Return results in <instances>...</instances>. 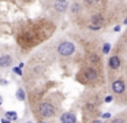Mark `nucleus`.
<instances>
[{
	"label": "nucleus",
	"instance_id": "f257e3e1",
	"mask_svg": "<svg viewBox=\"0 0 127 123\" xmlns=\"http://www.w3.org/2000/svg\"><path fill=\"white\" fill-rule=\"evenodd\" d=\"M55 30V25L49 21H36L25 26L17 36V41L23 49H30L49 38Z\"/></svg>",
	"mask_w": 127,
	"mask_h": 123
},
{
	"label": "nucleus",
	"instance_id": "f03ea898",
	"mask_svg": "<svg viewBox=\"0 0 127 123\" xmlns=\"http://www.w3.org/2000/svg\"><path fill=\"white\" fill-rule=\"evenodd\" d=\"M62 100L63 98L58 93H52L51 96L42 97L32 105V111L34 112V116L38 120V123L45 122L47 119L60 116L62 114Z\"/></svg>",
	"mask_w": 127,
	"mask_h": 123
},
{
	"label": "nucleus",
	"instance_id": "7ed1b4c3",
	"mask_svg": "<svg viewBox=\"0 0 127 123\" xmlns=\"http://www.w3.org/2000/svg\"><path fill=\"white\" fill-rule=\"evenodd\" d=\"M102 103H104V98L100 92L85 93V96L82 97V105H81L85 123H92L94 118H97V115L100 116V107Z\"/></svg>",
	"mask_w": 127,
	"mask_h": 123
},
{
	"label": "nucleus",
	"instance_id": "20e7f679",
	"mask_svg": "<svg viewBox=\"0 0 127 123\" xmlns=\"http://www.w3.org/2000/svg\"><path fill=\"white\" fill-rule=\"evenodd\" d=\"M78 82H81L82 85L90 87H98L104 83V78H102V73L101 70H97V68L92 67V66L86 64L83 66L79 70V73L75 77Z\"/></svg>",
	"mask_w": 127,
	"mask_h": 123
},
{
	"label": "nucleus",
	"instance_id": "39448f33",
	"mask_svg": "<svg viewBox=\"0 0 127 123\" xmlns=\"http://www.w3.org/2000/svg\"><path fill=\"white\" fill-rule=\"evenodd\" d=\"M55 49H56V53H58L59 56H62V57H70V56H72V55L75 53V51H77L74 42L67 41V40L60 41V42L56 45Z\"/></svg>",
	"mask_w": 127,
	"mask_h": 123
},
{
	"label": "nucleus",
	"instance_id": "423d86ee",
	"mask_svg": "<svg viewBox=\"0 0 127 123\" xmlns=\"http://www.w3.org/2000/svg\"><path fill=\"white\" fill-rule=\"evenodd\" d=\"M70 7L68 0H53L52 4H51V8L52 11H55L56 14H64Z\"/></svg>",
	"mask_w": 127,
	"mask_h": 123
},
{
	"label": "nucleus",
	"instance_id": "0eeeda50",
	"mask_svg": "<svg viewBox=\"0 0 127 123\" xmlns=\"http://www.w3.org/2000/svg\"><path fill=\"white\" fill-rule=\"evenodd\" d=\"M107 66H108V70L112 71V73L113 71H118L122 66V57L118 56V55H112V56L108 59Z\"/></svg>",
	"mask_w": 127,
	"mask_h": 123
},
{
	"label": "nucleus",
	"instance_id": "6e6552de",
	"mask_svg": "<svg viewBox=\"0 0 127 123\" xmlns=\"http://www.w3.org/2000/svg\"><path fill=\"white\" fill-rule=\"evenodd\" d=\"M60 123H78V118L77 114L74 111H67L60 114Z\"/></svg>",
	"mask_w": 127,
	"mask_h": 123
},
{
	"label": "nucleus",
	"instance_id": "1a4fd4ad",
	"mask_svg": "<svg viewBox=\"0 0 127 123\" xmlns=\"http://www.w3.org/2000/svg\"><path fill=\"white\" fill-rule=\"evenodd\" d=\"M12 64V56L10 53H0V68L11 67Z\"/></svg>",
	"mask_w": 127,
	"mask_h": 123
},
{
	"label": "nucleus",
	"instance_id": "9d476101",
	"mask_svg": "<svg viewBox=\"0 0 127 123\" xmlns=\"http://www.w3.org/2000/svg\"><path fill=\"white\" fill-rule=\"evenodd\" d=\"M107 123H127V109L123 111L122 114L116 115L115 118H111Z\"/></svg>",
	"mask_w": 127,
	"mask_h": 123
},
{
	"label": "nucleus",
	"instance_id": "9b49d317",
	"mask_svg": "<svg viewBox=\"0 0 127 123\" xmlns=\"http://www.w3.org/2000/svg\"><path fill=\"white\" fill-rule=\"evenodd\" d=\"M68 10L71 12V15H79L81 11H82V4L79 1H74L72 4H70Z\"/></svg>",
	"mask_w": 127,
	"mask_h": 123
},
{
	"label": "nucleus",
	"instance_id": "f8f14e48",
	"mask_svg": "<svg viewBox=\"0 0 127 123\" xmlns=\"http://www.w3.org/2000/svg\"><path fill=\"white\" fill-rule=\"evenodd\" d=\"M4 118H6V119H8L10 122H17L18 120V114L15 111H7L6 114H4Z\"/></svg>",
	"mask_w": 127,
	"mask_h": 123
},
{
	"label": "nucleus",
	"instance_id": "ddd939ff",
	"mask_svg": "<svg viewBox=\"0 0 127 123\" xmlns=\"http://www.w3.org/2000/svg\"><path fill=\"white\" fill-rule=\"evenodd\" d=\"M15 96H17V98H18L19 101H25V100H26V92H25V89H22V87H18Z\"/></svg>",
	"mask_w": 127,
	"mask_h": 123
},
{
	"label": "nucleus",
	"instance_id": "4468645a",
	"mask_svg": "<svg viewBox=\"0 0 127 123\" xmlns=\"http://www.w3.org/2000/svg\"><path fill=\"white\" fill-rule=\"evenodd\" d=\"M85 7H94L100 3V0H82Z\"/></svg>",
	"mask_w": 127,
	"mask_h": 123
},
{
	"label": "nucleus",
	"instance_id": "2eb2a0df",
	"mask_svg": "<svg viewBox=\"0 0 127 123\" xmlns=\"http://www.w3.org/2000/svg\"><path fill=\"white\" fill-rule=\"evenodd\" d=\"M109 51H111V44L109 42H104L102 44V48H101V52L104 55H107V53H109Z\"/></svg>",
	"mask_w": 127,
	"mask_h": 123
},
{
	"label": "nucleus",
	"instance_id": "dca6fc26",
	"mask_svg": "<svg viewBox=\"0 0 127 123\" xmlns=\"http://www.w3.org/2000/svg\"><path fill=\"white\" fill-rule=\"evenodd\" d=\"M12 70H14V73L17 74V75H19V77H22L23 75V73H22V70H21L19 67H14L12 68Z\"/></svg>",
	"mask_w": 127,
	"mask_h": 123
},
{
	"label": "nucleus",
	"instance_id": "f3484780",
	"mask_svg": "<svg viewBox=\"0 0 127 123\" xmlns=\"http://www.w3.org/2000/svg\"><path fill=\"white\" fill-rule=\"evenodd\" d=\"M104 101L105 103H111V101H113V94H109V96H107V97H104Z\"/></svg>",
	"mask_w": 127,
	"mask_h": 123
},
{
	"label": "nucleus",
	"instance_id": "a211bd4d",
	"mask_svg": "<svg viewBox=\"0 0 127 123\" xmlns=\"http://www.w3.org/2000/svg\"><path fill=\"white\" fill-rule=\"evenodd\" d=\"M111 116H112V115H111V114H108V112H107V114H102V115H101V118H102V119H108V120L111 119Z\"/></svg>",
	"mask_w": 127,
	"mask_h": 123
},
{
	"label": "nucleus",
	"instance_id": "6ab92c4d",
	"mask_svg": "<svg viewBox=\"0 0 127 123\" xmlns=\"http://www.w3.org/2000/svg\"><path fill=\"white\" fill-rule=\"evenodd\" d=\"M0 122H1V123H11L8 119H6L4 116H0Z\"/></svg>",
	"mask_w": 127,
	"mask_h": 123
},
{
	"label": "nucleus",
	"instance_id": "aec40b11",
	"mask_svg": "<svg viewBox=\"0 0 127 123\" xmlns=\"http://www.w3.org/2000/svg\"><path fill=\"white\" fill-rule=\"evenodd\" d=\"M120 25H118V26H115V29H113V32H120Z\"/></svg>",
	"mask_w": 127,
	"mask_h": 123
},
{
	"label": "nucleus",
	"instance_id": "412c9836",
	"mask_svg": "<svg viewBox=\"0 0 127 123\" xmlns=\"http://www.w3.org/2000/svg\"><path fill=\"white\" fill-rule=\"evenodd\" d=\"M92 123H102V122H101V120H97V119H94Z\"/></svg>",
	"mask_w": 127,
	"mask_h": 123
},
{
	"label": "nucleus",
	"instance_id": "4be33fe9",
	"mask_svg": "<svg viewBox=\"0 0 127 123\" xmlns=\"http://www.w3.org/2000/svg\"><path fill=\"white\" fill-rule=\"evenodd\" d=\"M23 66H25V63H19V66H18V67H19L21 70H22V67H23Z\"/></svg>",
	"mask_w": 127,
	"mask_h": 123
},
{
	"label": "nucleus",
	"instance_id": "5701e85b",
	"mask_svg": "<svg viewBox=\"0 0 127 123\" xmlns=\"http://www.w3.org/2000/svg\"><path fill=\"white\" fill-rule=\"evenodd\" d=\"M1 104H3V98H1V96H0V107H1Z\"/></svg>",
	"mask_w": 127,
	"mask_h": 123
},
{
	"label": "nucleus",
	"instance_id": "b1692460",
	"mask_svg": "<svg viewBox=\"0 0 127 123\" xmlns=\"http://www.w3.org/2000/svg\"><path fill=\"white\" fill-rule=\"evenodd\" d=\"M124 25H127V18H126V19H124Z\"/></svg>",
	"mask_w": 127,
	"mask_h": 123
},
{
	"label": "nucleus",
	"instance_id": "393cba45",
	"mask_svg": "<svg viewBox=\"0 0 127 123\" xmlns=\"http://www.w3.org/2000/svg\"><path fill=\"white\" fill-rule=\"evenodd\" d=\"M42 123H47V122H42Z\"/></svg>",
	"mask_w": 127,
	"mask_h": 123
}]
</instances>
